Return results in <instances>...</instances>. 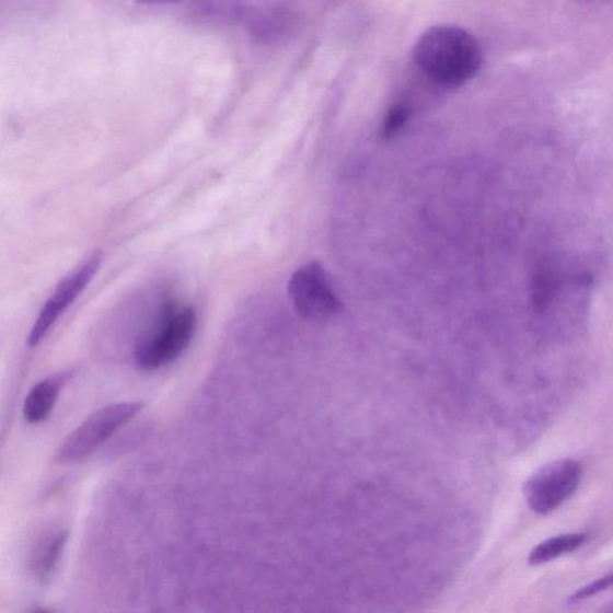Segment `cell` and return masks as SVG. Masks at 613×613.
<instances>
[{"instance_id": "obj_7", "label": "cell", "mask_w": 613, "mask_h": 613, "mask_svg": "<svg viewBox=\"0 0 613 613\" xmlns=\"http://www.w3.org/2000/svg\"><path fill=\"white\" fill-rule=\"evenodd\" d=\"M73 370L58 373L38 382L25 397L23 416L31 425L42 424L49 416L63 386L73 378Z\"/></svg>"}, {"instance_id": "obj_12", "label": "cell", "mask_w": 613, "mask_h": 613, "mask_svg": "<svg viewBox=\"0 0 613 613\" xmlns=\"http://www.w3.org/2000/svg\"><path fill=\"white\" fill-rule=\"evenodd\" d=\"M32 613H48V612L45 611V610H36V611L32 612Z\"/></svg>"}, {"instance_id": "obj_1", "label": "cell", "mask_w": 613, "mask_h": 613, "mask_svg": "<svg viewBox=\"0 0 613 613\" xmlns=\"http://www.w3.org/2000/svg\"><path fill=\"white\" fill-rule=\"evenodd\" d=\"M414 58L420 71L446 86L469 82L482 67L483 54L476 37L453 24H439L421 34Z\"/></svg>"}, {"instance_id": "obj_6", "label": "cell", "mask_w": 613, "mask_h": 613, "mask_svg": "<svg viewBox=\"0 0 613 613\" xmlns=\"http://www.w3.org/2000/svg\"><path fill=\"white\" fill-rule=\"evenodd\" d=\"M102 263V255L94 253L84 263L61 280L53 297L43 307L41 314L31 329L28 347L34 348L41 344L53 329L58 319L81 296L84 289L92 282Z\"/></svg>"}, {"instance_id": "obj_10", "label": "cell", "mask_w": 613, "mask_h": 613, "mask_svg": "<svg viewBox=\"0 0 613 613\" xmlns=\"http://www.w3.org/2000/svg\"><path fill=\"white\" fill-rule=\"evenodd\" d=\"M410 118V108L403 104V102H397L394 104L386 113L385 119L382 123V137L391 139L397 136L405 127V125Z\"/></svg>"}, {"instance_id": "obj_8", "label": "cell", "mask_w": 613, "mask_h": 613, "mask_svg": "<svg viewBox=\"0 0 613 613\" xmlns=\"http://www.w3.org/2000/svg\"><path fill=\"white\" fill-rule=\"evenodd\" d=\"M586 542V535L579 533L562 534L536 545L529 557V564L540 566L560 556L578 551Z\"/></svg>"}, {"instance_id": "obj_2", "label": "cell", "mask_w": 613, "mask_h": 613, "mask_svg": "<svg viewBox=\"0 0 613 613\" xmlns=\"http://www.w3.org/2000/svg\"><path fill=\"white\" fill-rule=\"evenodd\" d=\"M196 328L194 309L173 302L165 304L159 328L137 345V366L143 370H155L174 362L194 339Z\"/></svg>"}, {"instance_id": "obj_4", "label": "cell", "mask_w": 613, "mask_h": 613, "mask_svg": "<svg viewBox=\"0 0 613 613\" xmlns=\"http://www.w3.org/2000/svg\"><path fill=\"white\" fill-rule=\"evenodd\" d=\"M582 469L571 459L546 464L527 481L523 494L533 512L548 514L564 505L579 488Z\"/></svg>"}, {"instance_id": "obj_11", "label": "cell", "mask_w": 613, "mask_h": 613, "mask_svg": "<svg viewBox=\"0 0 613 613\" xmlns=\"http://www.w3.org/2000/svg\"><path fill=\"white\" fill-rule=\"evenodd\" d=\"M612 585V577L611 575H609V577L604 578V579H600L589 586L583 587V589L579 590L577 593H574L570 597V602L571 603H578L581 602V600L593 597L595 594H598L599 592L605 591L606 589H609V587Z\"/></svg>"}, {"instance_id": "obj_3", "label": "cell", "mask_w": 613, "mask_h": 613, "mask_svg": "<svg viewBox=\"0 0 613 613\" xmlns=\"http://www.w3.org/2000/svg\"><path fill=\"white\" fill-rule=\"evenodd\" d=\"M142 403L126 402L100 408L63 440L58 452L59 462H83L142 410Z\"/></svg>"}, {"instance_id": "obj_5", "label": "cell", "mask_w": 613, "mask_h": 613, "mask_svg": "<svg viewBox=\"0 0 613 613\" xmlns=\"http://www.w3.org/2000/svg\"><path fill=\"white\" fill-rule=\"evenodd\" d=\"M288 290L297 311L309 321H328L343 309L342 301L321 264L310 263L301 266L291 276Z\"/></svg>"}, {"instance_id": "obj_9", "label": "cell", "mask_w": 613, "mask_h": 613, "mask_svg": "<svg viewBox=\"0 0 613 613\" xmlns=\"http://www.w3.org/2000/svg\"><path fill=\"white\" fill-rule=\"evenodd\" d=\"M68 535L66 532L57 533L41 547L35 556V570L38 577L47 579L57 568L58 560L66 546Z\"/></svg>"}]
</instances>
